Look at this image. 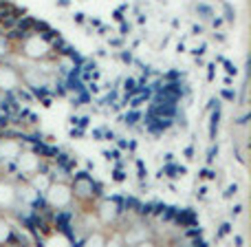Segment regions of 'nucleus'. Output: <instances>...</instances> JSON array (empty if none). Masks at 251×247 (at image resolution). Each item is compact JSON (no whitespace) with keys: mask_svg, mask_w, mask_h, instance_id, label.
Masks as SVG:
<instances>
[{"mask_svg":"<svg viewBox=\"0 0 251 247\" xmlns=\"http://www.w3.org/2000/svg\"><path fill=\"white\" fill-rule=\"evenodd\" d=\"M13 49H18V51L31 62L47 60V57L53 55V42L49 40L47 33H40V31H33V33L20 38L13 44Z\"/></svg>","mask_w":251,"mask_h":247,"instance_id":"obj_1","label":"nucleus"},{"mask_svg":"<svg viewBox=\"0 0 251 247\" xmlns=\"http://www.w3.org/2000/svg\"><path fill=\"white\" fill-rule=\"evenodd\" d=\"M42 199L47 201V205L53 208V210H69L71 203H73V190H71V183L51 181L49 188L44 190Z\"/></svg>","mask_w":251,"mask_h":247,"instance_id":"obj_2","label":"nucleus"},{"mask_svg":"<svg viewBox=\"0 0 251 247\" xmlns=\"http://www.w3.org/2000/svg\"><path fill=\"white\" fill-rule=\"evenodd\" d=\"M71 190H73V201H77V203H82V205L95 201V196H97L95 181H93L91 177H86V174H79V177H75V174H73Z\"/></svg>","mask_w":251,"mask_h":247,"instance_id":"obj_3","label":"nucleus"},{"mask_svg":"<svg viewBox=\"0 0 251 247\" xmlns=\"http://www.w3.org/2000/svg\"><path fill=\"white\" fill-rule=\"evenodd\" d=\"M42 165H44L42 157L33 150H25V148H22V152L16 157V161H13V168L18 170V174H22V177H26V179H29L33 172L42 170Z\"/></svg>","mask_w":251,"mask_h":247,"instance_id":"obj_4","label":"nucleus"},{"mask_svg":"<svg viewBox=\"0 0 251 247\" xmlns=\"http://www.w3.org/2000/svg\"><path fill=\"white\" fill-rule=\"evenodd\" d=\"M22 84V75L20 71L13 64H9L7 60L0 62V93H13L18 86Z\"/></svg>","mask_w":251,"mask_h":247,"instance_id":"obj_5","label":"nucleus"},{"mask_svg":"<svg viewBox=\"0 0 251 247\" xmlns=\"http://www.w3.org/2000/svg\"><path fill=\"white\" fill-rule=\"evenodd\" d=\"M122 217V208H119L117 201L106 199L97 205V219H100V225H115Z\"/></svg>","mask_w":251,"mask_h":247,"instance_id":"obj_6","label":"nucleus"},{"mask_svg":"<svg viewBox=\"0 0 251 247\" xmlns=\"http://www.w3.org/2000/svg\"><path fill=\"white\" fill-rule=\"evenodd\" d=\"M22 141L16 137H2L0 139V164L4 165H13L16 157L22 152Z\"/></svg>","mask_w":251,"mask_h":247,"instance_id":"obj_7","label":"nucleus"},{"mask_svg":"<svg viewBox=\"0 0 251 247\" xmlns=\"http://www.w3.org/2000/svg\"><path fill=\"white\" fill-rule=\"evenodd\" d=\"M16 201H18L16 186H13V183H9V181H0V208L11 210Z\"/></svg>","mask_w":251,"mask_h":247,"instance_id":"obj_8","label":"nucleus"},{"mask_svg":"<svg viewBox=\"0 0 251 247\" xmlns=\"http://www.w3.org/2000/svg\"><path fill=\"white\" fill-rule=\"evenodd\" d=\"M26 181H29L40 194H44V190L49 188V183H51L53 179H51V174H49V170H38V172H33Z\"/></svg>","mask_w":251,"mask_h":247,"instance_id":"obj_9","label":"nucleus"},{"mask_svg":"<svg viewBox=\"0 0 251 247\" xmlns=\"http://www.w3.org/2000/svg\"><path fill=\"white\" fill-rule=\"evenodd\" d=\"M7 241H11V223L0 217V243H7Z\"/></svg>","mask_w":251,"mask_h":247,"instance_id":"obj_10","label":"nucleus"}]
</instances>
